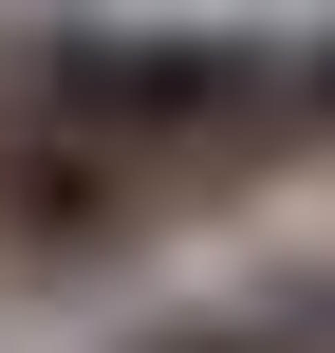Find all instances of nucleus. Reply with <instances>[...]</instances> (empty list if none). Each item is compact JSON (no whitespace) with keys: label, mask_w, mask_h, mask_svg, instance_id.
<instances>
[{"label":"nucleus","mask_w":335,"mask_h":353,"mask_svg":"<svg viewBox=\"0 0 335 353\" xmlns=\"http://www.w3.org/2000/svg\"><path fill=\"white\" fill-rule=\"evenodd\" d=\"M242 93H261V56H242V37H75V56L37 74V112L112 130V149H168V130H224Z\"/></svg>","instance_id":"f257e3e1"},{"label":"nucleus","mask_w":335,"mask_h":353,"mask_svg":"<svg viewBox=\"0 0 335 353\" xmlns=\"http://www.w3.org/2000/svg\"><path fill=\"white\" fill-rule=\"evenodd\" d=\"M112 223H131V149H112V130H75V112H0V242L93 261Z\"/></svg>","instance_id":"f03ea898"},{"label":"nucleus","mask_w":335,"mask_h":353,"mask_svg":"<svg viewBox=\"0 0 335 353\" xmlns=\"http://www.w3.org/2000/svg\"><path fill=\"white\" fill-rule=\"evenodd\" d=\"M317 112H335V56H317Z\"/></svg>","instance_id":"7ed1b4c3"}]
</instances>
